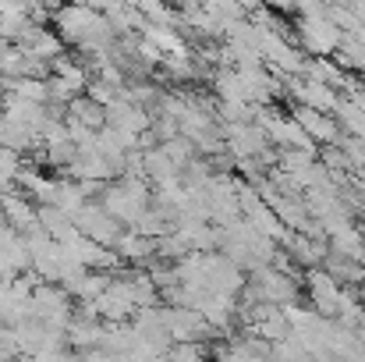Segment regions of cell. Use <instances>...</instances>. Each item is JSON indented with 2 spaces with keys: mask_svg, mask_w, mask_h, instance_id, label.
I'll use <instances>...</instances> for the list:
<instances>
[{
  "mask_svg": "<svg viewBox=\"0 0 365 362\" xmlns=\"http://www.w3.org/2000/svg\"><path fill=\"white\" fill-rule=\"evenodd\" d=\"M53 32L61 36L64 46H75L82 57H103L114 50L118 32L107 25V18L100 14V7H53Z\"/></svg>",
  "mask_w": 365,
  "mask_h": 362,
  "instance_id": "cell-1",
  "label": "cell"
},
{
  "mask_svg": "<svg viewBox=\"0 0 365 362\" xmlns=\"http://www.w3.org/2000/svg\"><path fill=\"white\" fill-rule=\"evenodd\" d=\"M348 11H351V18L365 29V0H351V4H348Z\"/></svg>",
  "mask_w": 365,
  "mask_h": 362,
  "instance_id": "cell-21",
  "label": "cell"
},
{
  "mask_svg": "<svg viewBox=\"0 0 365 362\" xmlns=\"http://www.w3.org/2000/svg\"><path fill=\"white\" fill-rule=\"evenodd\" d=\"M291 121H294L312 142L337 146V139H341V128H337V121L330 118V114H316V111H309V107H294V111H291Z\"/></svg>",
  "mask_w": 365,
  "mask_h": 362,
  "instance_id": "cell-11",
  "label": "cell"
},
{
  "mask_svg": "<svg viewBox=\"0 0 365 362\" xmlns=\"http://www.w3.org/2000/svg\"><path fill=\"white\" fill-rule=\"evenodd\" d=\"M167 362H206V345H170Z\"/></svg>",
  "mask_w": 365,
  "mask_h": 362,
  "instance_id": "cell-20",
  "label": "cell"
},
{
  "mask_svg": "<svg viewBox=\"0 0 365 362\" xmlns=\"http://www.w3.org/2000/svg\"><path fill=\"white\" fill-rule=\"evenodd\" d=\"M50 79H57V82H64L75 96H86V86H89V71H86V64H82V57L75 61V57H57L53 64H50Z\"/></svg>",
  "mask_w": 365,
  "mask_h": 362,
  "instance_id": "cell-14",
  "label": "cell"
},
{
  "mask_svg": "<svg viewBox=\"0 0 365 362\" xmlns=\"http://www.w3.org/2000/svg\"><path fill=\"white\" fill-rule=\"evenodd\" d=\"M323 362H337V359H323Z\"/></svg>",
  "mask_w": 365,
  "mask_h": 362,
  "instance_id": "cell-23",
  "label": "cell"
},
{
  "mask_svg": "<svg viewBox=\"0 0 365 362\" xmlns=\"http://www.w3.org/2000/svg\"><path fill=\"white\" fill-rule=\"evenodd\" d=\"M163 323H167L170 345H202L206 338H213L210 323L195 309H170V306H163Z\"/></svg>",
  "mask_w": 365,
  "mask_h": 362,
  "instance_id": "cell-7",
  "label": "cell"
},
{
  "mask_svg": "<svg viewBox=\"0 0 365 362\" xmlns=\"http://www.w3.org/2000/svg\"><path fill=\"white\" fill-rule=\"evenodd\" d=\"M114 252H118L121 263H138V270H149L156 263V241L142 238L135 231H124L118 238V245H114Z\"/></svg>",
  "mask_w": 365,
  "mask_h": 362,
  "instance_id": "cell-12",
  "label": "cell"
},
{
  "mask_svg": "<svg viewBox=\"0 0 365 362\" xmlns=\"http://www.w3.org/2000/svg\"><path fill=\"white\" fill-rule=\"evenodd\" d=\"M71 316H75V306H71V298L57 284H36L32 288V295H29V320L64 334Z\"/></svg>",
  "mask_w": 365,
  "mask_h": 362,
  "instance_id": "cell-3",
  "label": "cell"
},
{
  "mask_svg": "<svg viewBox=\"0 0 365 362\" xmlns=\"http://www.w3.org/2000/svg\"><path fill=\"white\" fill-rule=\"evenodd\" d=\"M68 114L64 118L78 121L82 128H89V131H100V128H107V111L100 107V104H93L89 96H75L68 107H64Z\"/></svg>",
  "mask_w": 365,
  "mask_h": 362,
  "instance_id": "cell-17",
  "label": "cell"
},
{
  "mask_svg": "<svg viewBox=\"0 0 365 362\" xmlns=\"http://www.w3.org/2000/svg\"><path fill=\"white\" fill-rule=\"evenodd\" d=\"M21 156L18 153H11V149H0V196L4 192H11L14 185H18V174H21Z\"/></svg>",
  "mask_w": 365,
  "mask_h": 362,
  "instance_id": "cell-18",
  "label": "cell"
},
{
  "mask_svg": "<svg viewBox=\"0 0 365 362\" xmlns=\"http://www.w3.org/2000/svg\"><path fill=\"white\" fill-rule=\"evenodd\" d=\"M0 217H4V224H7L11 231H18V235H32V231L39 228L32 199L21 196L18 188H11V192L0 196Z\"/></svg>",
  "mask_w": 365,
  "mask_h": 362,
  "instance_id": "cell-10",
  "label": "cell"
},
{
  "mask_svg": "<svg viewBox=\"0 0 365 362\" xmlns=\"http://www.w3.org/2000/svg\"><path fill=\"white\" fill-rule=\"evenodd\" d=\"M100 206L121 224V228H135L142 221V213L153 206V188L145 178H128L121 174V181H110L100 196Z\"/></svg>",
  "mask_w": 365,
  "mask_h": 362,
  "instance_id": "cell-2",
  "label": "cell"
},
{
  "mask_svg": "<svg viewBox=\"0 0 365 362\" xmlns=\"http://www.w3.org/2000/svg\"><path fill=\"white\" fill-rule=\"evenodd\" d=\"M351 100H355V104H359V107H362V114H365V89H359V93H355V96H351Z\"/></svg>",
  "mask_w": 365,
  "mask_h": 362,
  "instance_id": "cell-22",
  "label": "cell"
},
{
  "mask_svg": "<svg viewBox=\"0 0 365 362\" xmlns=\"http://www.w3.org/2000/svg\"><path fill=\"white\" fill-rule=\"evenodd\" d=\"M330 252L334 256H341V259H351V263H365V231L359 224H348V228H341V231H334L330 238Z\"/></svg>",
  "mask_w": 365,
  "mask_h": 362,
  "instance_id": "cell-13",
  "label": "cell"
},
{
  "mask_svg": "<svg viewBox=\"0 0 365 362\" xmlns=\"http://www.w3.org/2000/svg\"><path fill=\"white\" fill-rule=\"evenodd\" d=\"M323 273L330 277V281H337L341 288H365V263H351V259H341V256H327V263H323Z\"/></svg>",
  "mask_w": 365,
  "mask_h": 362,
  "instance_id": "cell-15",
  "label": "cell"
},
{
  "mask_svg": "<svg viewBox=\"0 0 365 362\" xmlns=\"http://www.w3.org/2000/svg\"><path fill=\"white\" fill-rule=\"evenodd\" d=\"M160 71H163L170 82H192V79L202 75V68H199L195 57H192V46H188V50H178V54H167V57L160 61Z\"/></svg>",
  "mask_w": 365,
  "mask_h": 362,
  "instance_id": "cell-16",
  "label": "cell"
},
{
  "mask_svg": "<svg viewBox=\"0 0 365 362\" xmlns=\"http://www.w3.org/2000/svg\"><path fill=\"white\" fill-rule=\"evenodd\" d=\"M298 50L305 57H334L341 46V29L323 14V18H298Z\"/></svg>",
  "mask_w": 365,
  "mask_h": 362,
  "instance_id": "cell-4",
  "label": "cell"
},
{
  "mask_svg": "<svg viewBox=\"0 0 365 362\" xmlns=\"http://www.w3.org/2000/svg\"><path fill=\"white\" fill-rule=\"evenodd\" d=\"M248 284L255 288L259 302H266V306H277V309H284V306H294V302L302 298V284H298L294 277H284V273H277L273 266H259L255 273H248Z\"/></svg>",
  "mask_w": 365,
  "mask_h": 362,
  "instance_id": "cell-5",
  "label": "cell"
},
{
  "mask_svg": "<svg viewBox=\"0 0 365 362\" xmlns=\"http://www.w3.org/2000/svg\"><path fill=\"white\" fill-rule=\"evenodd\" d=\"M75 231H78L82 238H89L93 245H103V248H114L118 238L124 235V228L100 203H86V206L75 213Z\"/></svg>",
  "mask_w": 365,
  "mask_h": 362,
  "instance_id": "cell-6",
  "label": "cell"
},
{
  "mask_svg": "<svg viewBox=\"0 0 365 362\" xmlns=\"http://www.w3.org/2000/svg\"><path fill=\"white\" fill-rule=\"evenodd\" d=\"M160 149H163V153L170 156V164H174L178 171H181V167H185L188 160H195V146H192V142H188L185 135H178V139H170V142H163Z\"/></svg>",
  "mask_w": 365,
  "mask_h": 362,
  "instance_id": "cell-19",
  "label": "cell"
},
{
  "mask_svg": "<svg viewBox=\"0 0 365 362\" xmlns=\"http://www.w3.org/2000/svg\"><path fill=\"white\" fill-rule=\"evenodd\" d=\"M305 295H309V309L323 320H337V306H341V284L330 281L323 270H305Z\"/></svg>",
  "mask_w": 365,
  "mask_h": 362,
  "instance_id": "cell-8",
  "label": "cell"
},
{
  "mask_svg": "<svg viewBox=\"0 0 365 362\" xmlns=\"http://www.w3.org/2000/svg\"><path fill=\"white\" fill-rule=\"evenodd\" d=\"M107 128L121 131L128 139H142V135L153 128V114L142 111V107H135V104H128L124 96H118V100L107 107Z\"/></svg>",
  "mask_w": 365,
  "mask_h": 362,
  "instance_id": "cell-9",
  "label": "cell"
}]
</instances>
